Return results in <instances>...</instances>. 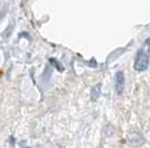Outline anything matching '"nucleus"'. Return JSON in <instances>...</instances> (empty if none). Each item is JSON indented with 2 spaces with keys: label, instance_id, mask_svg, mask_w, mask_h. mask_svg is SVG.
Instances as JSON below:
<instances>
[{
  "label": "nucleus",
  "instance_id": "nucleus-1",
  "mask_svg": "<svg viewBox=\"0 0 150 148\" xmlns=\"http://www.w3.org/2000/svg\"><path fill=\"white\" fill-rule=\"evenodd\" d=\"M149 51H150V39L144 43V47L139 50L136 57V61L133 65V68L136 71H144L149 66Z\"/></svg>",
  "mask_w": 150,
  "mask_h": 148
},
{
  "label": "nucleus",
  "instance_id": "nucleus-2",
  "mask_svg": "<svg viewBox=\"0 0 150 148\" xmlns=\"http://www.w3.org/2000/svg\"><path fill=\"white\" fill-rule=\"evenodd\" d=\"M125 75L122 71H118L115 75V90L118 95H122L125 90Z\"/></svg>",
  "mask_w": 150,
  "mask_h": 148
},
{
  "label": "nucleus",
  "instance_id": "nucleus-3",
  "mask_svg": "<svg viewBox=\"0 0 150 148\" xmlns=\"http://www.w3.org/2000/svg\"><path fill=\"white\" fill-rule=\"evenodd\" d=\"M101 95V84H98L92 88V91H91V96L93 100H98Z\"/></svg>",
  "mask_w": 150,
  "mask_h": 148
},
{
  "label": "nucleus",
  "instance_id": "nucleus-4",
  "mask_svg": "<svg viewBox=\"0 0 150 148\" xmlns=\"http://www.w3.org/2000/svg\"><path fill=\"white\" fill-rule=\"evenodd\" d=\"M25 148H30V147H25Z\"/></svg>",
  "mask_w": 150,
  "mask_h": 148
}]
</instances>
